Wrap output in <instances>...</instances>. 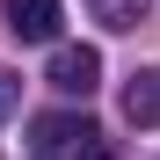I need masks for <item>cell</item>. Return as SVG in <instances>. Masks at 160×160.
<instances>
[{"instance_id":"obj_1","label":"cell","mask_w":160,"mask_h":160,"mask_svg":"<svg viewBox=\"0 0 160 160\" xmlns=\"http://www.w3.org/2000/svg\"><path fill=\"white\" fill-rule=\"evenodd\" d=\"M29 138H37V160H109V131L95 117H73V109L37 117Z\"/></svg>"},{"instance_id":"obj_2","label":"cell","mask_w":160,"mask_h":160,"mask_svg":"<svg viewBox=\"0 0 160 160\" xmlns=\"http://www.w3.org/2000/svg\"><path fill=\"white\" fill-rule=\"evenodd\" d=\"M51 88H58V95H80V102H88V95L102 88V58H95L88 44H58V51H51Z\"/></svg>"},{"instance_id":"obj_3","label":"cell","mask_w":160,"mask_h":160,"mask_svg":"<svg viewBox=\"0 0 160 160\" xmlns=\"http://www.w3.org/2000/svg\"><path fill=\"white\" fill-rule=\"evenodd\" d=\"M0 15H8V29L22 44H51L58 37V0H0Z\"/></svg>"},{"instance_id":"obj_4","label":"cell","mask_w":160,"mask_h":160,"mask_svg":"<svg viewBox=\"0 0 160 160\" xmlns=\"http://www.w3.org/2000/svg\"><path fill=\"white\" fill-rule=\"evenodd\" d=\"M124 117L131 124H160V73L153 66H138V73L124 80Z\"/></svg>"},{"instance_id":"obj_5","label":"cell","mask_w":160,"mask_h":160,"mask_svg":"<svg viewBox=\"0 0 160 160\" xmlns=\"http://www.w3.org/2000/svg\"><path fill=\"white\" fill-rule=\"evenodd\" d=\"M88 15L102 29H146L153 22V0H88Z\"/></svg>"},{"instance_id":"obj_6","label":"cell","mask_w":160,"mask_h":160,"mask_svg":"<svg viewBox=\"0 0 160 160\" xmlns=\"http://www.w3.org/2000/svg\"><path fill=\"white\" fill-rule=\"evenodd\" d=\"M15 95H22V80H15L8 66H0V117H8V109H15Z\"/></svg>"}]
</instances>
